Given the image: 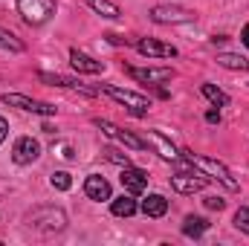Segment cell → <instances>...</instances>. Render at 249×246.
Segmentation results:
<instances>
[{"label": "cell", "mask_w": 249, "mask_h": 246, "mask_svg": "<svg viewBox=\"0 0 249 246\" xmlns=\"http://www.w3.org/2000/svg\"><path fill=\"white\" fill-rule=\"evenodd\" d=\"M6 136H9V122H6V119L0 116V142H3Z\"/></svg>", "instance_id": "29"}, {"label": "cell", "mask_w": 249, "mask_h": 246, "mask_svg": "<svg viewBox=\"0 0 249 246\" xmlns=\"http://www.w3.org/2000/svg\"><path fill=\"white\" fill-rule=\"evenodd\" d=\"M105 157H107L110 162H119V165H130V162H127V157H122V154H116V151H110V148L105 151Z\"/></svg>", "instance_id": "26"}, {"label": "cell", "mask_w": 249, "mask_h": 246, "mask_svg": "<svg viewBox=\"0 0 249 246\" xmlns=\"http://www.w3.org/2000/svg\"><path fill=\"white\" fill-rule=\"evenodd\" d=\"M3 105H12V107H20L26 113H41V116H53L55 107L47 105V102H35L29 96H20V93H3Z\"/></svg>", "instance_id": "5"}, {"label": "cell", "mask_w": 249, "mask_h": 246, "mask_svg": "<svg viewBox=\"0 0 249 246\" xmlns=\"http://www.w3.org/2000/svg\"><path fill=\"white\" fill-rule=\"evenodd\" d=\"M70 64H72L78 72H90V75H99V72L105 70L102 61H96V58H90V55H84V53H78V50H70Z\"/></svg>", "instance_id": "15"}, {"label": "cell", "mask_w": 249, "mask_h": 246, "mask_svg": "<svg viewBox=\"0 0 249 246\" xmlns=\"http://www.w3.org/2000/svg\"><path fill=\"white\" fill-rule=\"evenodd\" d=\"M127 72H130L136 81H145V84H165V81L174 78V70H171V67H145V70L127 67Z\"/></svg>", "instance_id": "7"}, {"label": "cell", "mask_w": 249, "mask_h": 246, "mask_svg": "<svg viewBox=\"0 0 249 246\" xmlns=\"http://www.w3.org/2000/svg\"><path fill=\"white\" fill-rule=\"evenodd\" d=\"M26 223H29V229H35L41 235H53V232H61L67 226V214L55 206H41L26 217Z\"/></svg>", "instance_id": "1"}, {"label": "cell", "mask_w": 249, "mask_h": 246, "mask_svg": "<svg viewBox=\"0 0 249 246\" xmlns=\"http://www.w3.org/2000/svg\"><path fill=\"white\" fill-rule=\"evenodd\" d=\"M119 180H122V185H124L127 194H142V191L148 188V174L139 171V168H130V165H124V171H122Z\"/></svg>", "instance_id": "12"}, {"label": "cell", "mask_w": 249, "mask_h": 246, "mask_svg": "<svg viewBox=\"0 0 249 246\" xmlns=\"http://www.w3.org/2000/svg\"><path fill=\"white\" fill-rule=\"evenodd\" d=\"M87 6L96 12V15H102V18H110V20H116L122 12H119V6L116 3H110V0H87Z\"/></svg>", "instance_id": "20"}, {"label": "cell", "mask_w": 249, "mask_h": 246, "mask_svg": "<svg viewBox=\"0 0 249 246\" xmlns=\"http://www.w3.org/2000/svg\"><path fill=\"white\" fill-rule=\"evenodd\" d=\"M145 145H154V148H157V154H160L162 159H180V151H177V148L162 136V133H157V130H148Z\"/></svg>", "instance_id": "14"}, {"label": "cell", "mask_w": 249, "mask_h": 246, "mask_svg": "<svg viewBox=\"0 0 249 246\" xmlns=\"http://www.w3.org/2000/svg\"><path fill=\"white\" fill-rule=\"evenodd\" d=\"M206 229H209V220H206V217H194V214H188L186 220H183V235H186V238H200Z\"/></svg>", "instance_id": "18"}, {"label": "cell", "mask_w": 249, "mask_h": 246, "mask_svg": "<svg viewBox=\"0 0 249 246\" xmlns=\"http://www.w3.org/2000/svg\"><path fill=\"white\" fill-rule=\"evenodd\" d=\"M18 12L26 23L41 26L55 15V0H18Z\"/></svg>", "instance_id": "3"}, {"label": "cell", "mask_w": 249, "mask_h": 246, "mask_svg": "<svg viewBox=\"0 0 249 246\" xmlns=\"http://www.w3.org/2000/svg\"><path fill=\"white\" fill-rule=\"evenodd\" d=\"M217 64H220V67H226V70H241V72H247V70H249L247 58L232 55V53H220V55H217Z\"/></svg>", "instance_id": "21"}, {"label": "cell", "mask_w": 249, "mask_h": 246, "mask_svg": "<svg viewBox=\"0 0 249 246\" xmlns=\"http://www.w3.org/2000/svg\"><path fill=\"white\" fill-rule=\"evenodd\" d=\"M136 209H139L136 200H133V197H124V194L110 203V211H113L116 217H130V214H136Z\"/></svg>", "instance_id": "19"}, {"label": "cell", "mask_w": 249, "mask_h": 246, "mask_svg": "<svg viewBox=\"0 0 249 246\" xmlns=\"http://www.w3.org/2000/svg\"><path fill=\"white\" fill-rule=\"evenodd\" d=\"M203 96H206L214 107H226V105H229V96H226L223 90H217L214 84H203Z\"/></svg>", "instance_id": "22"}, {"label": "cell", "mask_w": 249, "mask_h": 246, "mask_svg": "<svg viewBox=\"0 0 249 246\" xmlns=\"http://www.w3.org/2000/svg\"><path fill=\"white\" fill-rule=\"evenodd\" d=\"M209 183V177L206 174H188V171H180V174H174L171 177V185H174V191H180V194H194V191H203Z\"/></svg>", "instance_id": "9"}, {"label": "cell", "mask_w": 249, "mask_h": 246, "mask_svg": "<svg viewBox=\"0 0 249 246\" xmlns=\"http://www.w3.org/2000/svg\"><path fill=\"white\" fill-rule=\"evenodd\" d=\"M241 41H244V44H247V47H249V23H247V26H244V32H241Z\"/></svg>", "instance_id": "30"}, {"label": "cell", "mask_w": 249, "mask_h": 246, "mask_svg": "<svg viewBox=\"0 0 249 246\" xmlns=\"http://www.w3.org/2000/svg\"><path fill=\"white\" fill-rule=\"evenodd\" d=\"M105 93H107L110 99H116L119 105H124L133 116H145V113H148V107H151L148 96H139V93H133V90H122V87L107 84V87H105Z\"/></svg>", "instance_id": "4"}, {"label": "cell", "mask_w": 249, "mask_h": 246, "mask_svg": "<svg viewBox=\"0 0 249 246\" xmlns=\"http://www.w3.org/2000/svg\"><path fill=\"white\" fill-rule=\"evenodd\" d=\"M84 194H87L90 200H99V203H102V200H110V194H113V191H110V183H107L105 177L90 174V177L84 180Z\"/></svg>", "instance_id": "13"}, {"label": "cell", "mask_w": 249, "mask_h": 246, "mask_svg": "<svg viewBox=\"0 0 249 246\" xmlns=\"http://www.w3.org/2000/svg\"><path fill=\"white\" fill-rule=\"evenodd\" d=\"M0 44H3L6 50H12V53H23V44L15 41V35H9V32H3V29H0Z\"/></svg>", "instance_id": "25"}, {"label": "cell", "mask_w": 249, "mask_h": 246, "mask_svg": "<svg viewBox=\"0 0 249 246\" xmlns=\"http://www.w3.org/2000/svg\"><path fill=\"white\" fill-rule=\"evenodd\" d=\"M41 157V145H38V139H32V136H20L18 142H15V148H12V159L18 162V165H29V162H35Z\"/></svg>", "instance_id": "6"}, {"label": "cell", "mask_w": 249, "mask_h": 246, "mask_svg": "<svg viewBox=\"0 0 249 246\" xmlns=\"http://www.w3.org/2000/svg\"><path fill=\"white\" fill-rule=\"evenodd\" d=\"M136 50H139L142 55H148V58H174V55H177V50H174L171 44H162V41H157V38H142V41L136 44Z\"/></svg>", "instance_id": "11"}, {"label": "cell", "mask_w": 249, "mask_h": 246, "mask_svg": "<svg viewBox=\"0 0 249 246\" xmlns=\"http://www.w3.org/2000/svg\"><path fill=\"white\" fill-rule=\"evenodd\" d=\"M139 209H142L145 217H162V214L168 211V200H165L162 194H148Z\"/></svg>", "instance_id": "16"}, {"label": "cell", "mask_w": 249, "mask_h": 246, "mask_svg": "<svg viewBox=\"0 0 249 246\" xmlns=\"http://www.w3.org/2000/svg\"><path fill=\"white\" fill-rule=\"evenodd\" d=\"M96 127H102L107 136H113V139H119L124 142L127 148H133V151H142L145 148V139H139V136H133L130 130H122V127H116V124H110L107 119H96Z\"/></svg>", "instance_id": "10"}, {"label": "cell", "mask_w": 249, "mask_h": 246, "mask_svg": "<svg viewBox=\"0 0 249 246\" xmlns=\"http://www.w3.org/2000/svg\"><path fill=\"white\" fill-rule=\"evenodd\" d=\"M151 18L157 23H191L194 20V12L177 9V6H154L151 9Z\"/></svg>", "instance_id": "8"}, {"label": "cell", "mask_w": 249, "mask_h": 246, "mask_svg": "<svg viewBox=\"0 0 249 246\" xmlns=\"http://www.w3.org/2000/svg\"><path fill=\"white\" fill-rule=\"evenodd\" d=\"M38 78L41 81H47V84H53V87H72V90H81V93H87V96H93V90H87L81 81H75V78H67V75H53V72H38Z\"/></svg>", "instance_id": "17"}, {"label": "cell", "mask_w": 249, "mask_h": 246, "mask_svg": "<svg viewBox=\"0 0 249 246\" xmlns=\"http://www.w3.org/2000/svg\"><path fill=\"white\" fill-rule=\"evenodd\" d=\"M235 226H238L244 235H249V206H241V209L235 211Z\"/></svg>", "instance_id": "23"}, {"label": "cell", "mask_w": 249, "mask_h": 246, "mask_svg": "<svg viewBox=\"0 0 249 246\" xmlns=\"http://www.w3.org/2000/svg\"><path fill=\"white\" fill-rule=\"evenodd\" d=\"M183 154L188 157V162H191L194 168H200L206 177H214L217 183H223L229 191H238V188H241L238 180L232 177V171H229L223 162H217V159H212V157H197V154H188V151H183Z\"/></svg>", "instance_id": "2"}, {"label": "cell", "mask_w": 249, "mask_h": 246, "mask_svg": "<svg viewBox=\"0 0 249 246\" xmlns=\"http://www.w3.org/2000/svg\"><path fill=\"white\" fill-rule=\"evenodd\" d=\"M206 122L217 124V122H220V110H209V113H206Z\"/></svg>", "instance_id": "28"}, {"label": "cell", "mask_w": 249, "mask_h": 246, "mask_svg": "<svg viewBox=\"0 0 249 246\" xmlns=\"http://www.w3.org/2000/svg\"><path fill=\"white\" fill-rule=\"evenodd\" d=\"M50 183H53V188H58V191H67V188L72 185V180H70L67 171H55V174L50 177Z\"/></svg>", "instance_id": "24"}, {"label": "cell", "mask_w": 249, "mask_h": 246, "mask_svg": "<svg viewBox=\"0 0 249 246\" xmlns=\"http://www.w3.org/2000/svg\"><path fill=\"white\" fill-rule=\"evenodd\" d=\"M226 206V200H220V197H209L206 200V209H212V211H220Z\"/></svg>", "instance_id": "27"}]
</instances>
